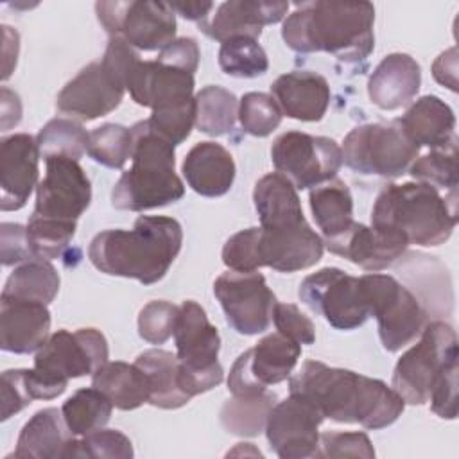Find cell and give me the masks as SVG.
Returning a JSON list of instances; mask_svg holds the SVG:
<instances>
[{"instance_id":"cell-1","label":"cell","mask_w":459,"mask_h":459,"mask_svg":"<svg viewBox=\"0 0 459 459\" xmlns=\"http://www.w3.org/2000/svg\"><path fill=\"white\" fill-rule=\"evenodd\" d=\"M289 391L312 402L325 418L369 430L393 425L405 409L403 398L385 382L319 360L303 362L290 377Z\"/></svg>"},{"instance_id":"cell-2","label":"cell","mask_w":459,"mask_h":459,"mask_svg":"<svg viewBox=\"0 0 459 459\" xmlns=\"http://www.w3.org/2000/svg\"><path fill=\"white\" fill-rule=\"evenodd\" d=\"M375 7L369 2L298 4L281 27V38L294 52H326L344 63L364 61L375 47Z\"/></svg>"},{"instance_id":"cell-3","label":"cell","mask_w":459,"mask_h":459,"mask_svg":"<svg viewBox=\"0 0 459 459\" xmlns=\"http://www.w3.org/2000/svg\"><path fill=\"white\" fill-rule=\"evenodd\" d=\"M181 244L183 230L176 219L140 215L133 230L97 233L90 242L88 258L104 274L152 285L169 273Z\"/></svg>"},{"instance_id":"cell-4","label":"cell","mask_w":459,"mask_h":459,"mask_svg":"<svg viewBox=\"0 0 459 459\" xmlns=\"http://www.w3.org/2000/svg\"><path fill=\"white\" fill-rule=\"evenodd\" d=\"M457 190L443 197L425 183L387 185L375 199L371 228L423 247L445 244L457 224Z\"/></svg>"},{"instance_id":"cell-5","label":"cell","mask_w":459,"mask_h":459,"mask_svg":"<svg viewBox=\"0 0 459 459\" xmlns=\"http://www.w3.org/2000/svg\"><path fill=\"white\" fill-rule=\"evenodd\" d=\"M131 169L115 183L111 204L118 210L143 212L176 203L185 194V185L174 170V145L151 131L145 120L131 127Z\"/></svg>"},{"instance_id":"cell-6","label":"cell","mask_w":459,"mask_h":459,"mask_svg":"<svg viewBox=\"0 0 459 459\" xmlns=\"http://www.w3.org/2000/svg\"><path fill=\"white\" fill-rule=\"evenodd\" d=\"M136 61L138 52L122 38L111 36L102 59L86 65L63 86L56 99L57 111L81 122L111 113L124 99L127 75Z\"/></svg>"},{"instance_id":"cell-7","label":"cell","mask_w":459,"mask_h":459,"mask_svg":"<svg viewBox=\"0 0 459 459\" xmlns=\"http://www.w3.org/2000/svg\"><path fill=\"white\" fill-rule=\"evenodd\" d=\"M106 362L108 342L99 330H57L36 351L34 368L25 369L29 393L32 400L57 398L68 380L93 375Z\"/></svg>"},{"instance_id":"cell-8","label":"cell","mask_w":459,"mask_h":459,"mask_svg":"<svg viewBox=\"0 0 459 459\" xmlns=\"http://www.w3.org/2000/svg\"><path fill=\"white\" fill-rule=\"evenodd\" d=\"M420 341L407 350L393 371V389L405 403L423 405L429 402L439 377L457 364V335L448 323H429Z\"/></svg>"},{"instance_id":"cell-9","label":"cell","mask_w":459,"mask_h":459,"mask_svg":"<svg viewBox=\"0 0 459 459\" xmlns=\"http://www.w3.org/2000/svg\"><path fill=\"white\" fill-rule=\"evenodd\" d=\"M176 355L181 364V385L194 398L219 385L224 378L222 366L217 360L221 335L208 321L204 308L188 299L179 307L176 328Z\"/></svg>"},{"instance_id":"cell-10","label":"cell","mask_w":459,"mask_h":459,"mask_svg":"<svg viewBox=\"0 0 459 459\" xmlns=\"http://www.w3.org/2000/svg\"><path fill=\"white\" fill-rule=\"evenodd\" d=\"M342 163L366 176L385 179L400 178L420 154V147L394 122L362 124L351 129L342 142Z\"/></svg>"},{"instance_id":"cell-11","label":"cell","mask_w":459,"mask_h":459,"mask_svg":"<svg viewBox=\"0 0 459 459\" xmlns=\"http://www.w3.org/2000/svg\"><path fill=\"white\" fill-rule=\"evenodd\" d=\"M360 281L384 350L394 353L412 342L427 321L418 298L389 274L371 273L360 276Z\"/></svg>"},{"instance_id":"cell-12","label":"cell","mask_w":459,"mask_h":459,"mask_svg":"<svg viewBox=\"0 0 459 459\" xmlns=\"http://www.w3.org/2000/svg\"><path fill=\"white\" fill-rule=\"evenodd\" d=\"M95 13L109 36H118L133 48L163 50L176 39V14L170 4L152 0L97 2Z\"/></svg>"},{"instance_id":"cell-13","label":"cell","mask_w":459,"mask_h":459,"mask_svg":"<svg viewBox=\"0 0 459 459\" xmlns=\"http://www.w3.org/2000/svg\"><path fill=\"white\" fill-rule=\"evenodd\" d=\"M271 160L276 172L287 178L296 190H307L337 176L342 165V151L328 136L287 131L273 142Z\"/></svg>"},{"instance_id":"cell-14","label":"cell","mask_w":459,"mask_h":459,"mask_svg":"<svg viewBox=\"0 0 459 459\" xmlns=\"http://www.w3.org/2000/svg\"><path fill=\"white\" fill-rule=\"evenodd\" d=\"M298 296L312 312L323 316L337 330H355L369 317L360 278L337 267H323L308 274L301 281Z\"/></svg>"},{"instance_id":"cell-15","label":"cell","mask_w":459,"mask_h":459,"mask_svg":"<svg viewBox=\"0 0 459 459\" xmlns=\"http://www.w3.org/2000/svg\"><path fill=\"white\" fill-rule=\"evenodd\" d=\"M301 357V344L283 333H269L233 362L228 389L235 396L260 394L267 385L287 380Z\"/></svg>"},{"instance_id":"cell-16","label":"cell","mask_w":459,"mask_h":459,"mask_svg":"<svg viewBox=\"0 0 459 459\" xmlns=\"http://www.w3.org/2000/svg\"><path fill=\"white\" fill-rule=\"evenodd\" d=\"M228 325L240 335H256L269 328L276 296L258 273H222L213 283Z\"/></svg>"},{"instance_id":"cell-17","label":"cell","mask_w":459,"mask_h":459,"mask_svg":"<svg viewBox=\"0 0 459 459\" xmlns=\"http://www.w3.org/2000/svg\"><path fill=\"white\" fill-rule=\"evenodd\" d=\"M91 201V185L79 161L66 156L45 160V178L36 186L34 217L77 222Z\"/></svg>"},{"instance_id":"cell-18","label":"cell","mask_w":459,"mask_h":459,"mask_svg":"<svg viewBox=\"0 0 459 459\" xmlns=\"http://www.w3.org/2000/svg\"><path fill=\"white\" fill-rule=\"evenodd\" d=\"M323 420L312 402L290 393L289 398L274 403L267 416L265 436L271 450L281 459L314 457Z\"/></svg>"},{"instance_id":"cell-19","label":"cell","mask_w":459,"mask_h":459,"mask_svg":"<svg viewBox=\"0 0 459 459\" xmlns=\"http://www.w3.org/2000/svg\"><path fill=\"white\" fill-rule=\"evenodd\" d=\"M138 106L154 109L176 108L194 100V74L154 61H136L126 84Z\"/></svg>"},{"instance_id":"cell-20","label":"cell","mask_w":459,"mask_h":459,"mask_svg":"<svg viewBox=\"0 0 459 459\" xmlns=\"http://www.w3.org/2000/svg\"><path fill=\"white\" fill-rule=\"evenodd\" d=\"M325 242L307 221L287 228H262L258 233L260 267L280 273H296L316 265L323 256Z\"/></svg>"},{"instance_id":"cell-21","label":"cell","mask_w":459,"mask_h":459,"mask_svg":"<svg viewBox=\"0 0 459 459\" xmlns=\"http://www.w3.org/2000/svg\"><path fill=\"white\" fill-rule=\"evenodd\" d=\"M39 149L34 136L16 133L0 143V208L13 212L25 206L38 186Z\"/></svg>"},{"instance_id":"cell-22","label":"cell","mask_w":459,"mask_h":459,"mask_svg":"<svg viewBox=\"0 0 459 459\" xmlns=\"http://www.w3.org/2000/svg\"><path fill=\"white\" fill-rule=\"evenodd\" d=\"M289 11L287 2L276 0H230L217 7L212 18L199 23V29L215 41L231 38L258 39L264 25L278 23Z\"/></svg>"},{"instance_id":"cell-23","label":"cell","mask_w":459,"mask_h":459,"mask_svg":"<svg viewBox=\"0 0 459 459\" xmlns=\"http://www.w3.org/2000/svg\"><path fill=\"white\" fill-rule=\"evenodd\" d=\"M50 312L45 303L4 298L0 299V348L25 355L38 351L50 337Z\"/></svg>"},{"instance_id":"cell-24","label":"cell","mask_w":459,"mask_h":459,"mask_svg":"<svg viewBox=\"0 0 459 459\" xmlns=\"http://www.w3.org/2000/svg\"><path fill=\"white\" fill-rule=\"evenodd\" d=\"M325 244L330 253L339 255L371 273L387 269L407 249L403 240L355 221L342 235L325 240Z\"/></svg>"},{"instance_id":"cell-25","label":"cell","mask_w":459,"mask_h":459,"mask_svg":"<svg viewBox=\"0 0 459 459\" xmlns=\"http://www.w3.org/2000/svg\"><path fill=\"white\" fill-rule=\"evenodd\" d=\"M271 97L281 115L301 122H319L330 104V86L316 72H289L271 84Z\"/></svg>"},{"instance_id":"cell-26","label":"cell","mask_w":459,"mask_h":459,"mask_svg":"<svg viewBox=\"0 0 459 459\" xmlns=\"http://www.w3.org/2000/svg\"><path fill=\"white\" fill-rule=\"evenodd\" d=\"M421 86V70L409 54L385 56L368 81L369 100L385 111L409 104Z\"/></svg>"},{"instance_id":"cell-27","label":"cell","mask_w":459,"mask_h":459,"mask_svg":"<svg viewBox=\"0 0 459 459\" xmlns=\"http://www.w3.org/2000/svg\"><path fill=\"white\" fill-rule=\"evenodd\" d=\"M181 172L195 194L221 197L235 181V161L221 143L199 142L186 152Z\"/></svg>"},{"instance_id":"cell-28","label":"cell","mask_w":459,"mask_h":459,"mask_svg":"<svg viewBox=\"0 0 459 459\" xmlns=\"http://www.w3.org/2000/svg\"><path fill=\"white\" fill-rule=\"evenodd\" d=\"M398 124L418 147L441 149L457 140L454 111L436 95H425L412 102Z\"/></svg>"},{"instance_id":"cell-29","label":"cell","mask_w":459,"mask_h":459,"mask_svg":"<svg viewBox=\"0 0 459 459\" xmlns=\"http://www.w3.org/2000/svg\"><path fill=\"white\" fill-rule=\"evenodd\" d=\"M75 436L68 430L63 412L56 407L38 411L22 429L13 457L18 459H57L66 457V450Z\"/></svg>"},{"instance_id":"cell-30","label":"cell","mask_w":459,"mask_h":459,"mask_svg":"<svg viewBox=\"0 0 459 459\" xmlns=\"http://www.w3.org/2000/svg\"><path fill=\"white\" fill-rule=\"evenodd\" d=\"M134 364L145 377L149 393L147 403L160 409H179L192 400L181 385V364L178 355L152 348L140 353Z\"/></svg>"},{"instance_id":"cell-31","label":"cell","mask_w":459,"mask_h":459,"mask_svg":"<svg viewBox=\"0 0 459 459\" xmlns=\"http://www.w3.org/2000/svg\"><path fill=\"white\" fill-rule=\"evenodd\" d=\"M253 201L262 228H287L305 221L298 190L278 172L265 174L256 181Z\"/></svg>"},{"instance_id":"cell-32","label":"cell","mask_w":459,"mask_h":459,"mask_svg":"<svg viewBox=\"0 0 459 459\" xmlns=\"http://www.w3.org/2000/svg\"><path fill=\"white\" fill-rule=\"evenodd\" d=\"M310 210L325 240L342 235L353 224V197L339 178L310 190Z\"/></svg>"},{"instance_id":"cell-33","label":"cell","mask_w":459,"mask_h":459,"mask_svg":"<svg viewBox=\"0 0 459 459\" xmlns=\"http://www.w3.org/2000/svg\"><path fill=\"white\" fill-rule=\"evenodd\" d=\"M91 385L102 391L120 411H133L149 402L145 377L136 364L108 360L93 373Z\"/></svg>"},{"instance_id":"cell-34","label":"cell","mask_w":459,"mask_h":459,"mask_svg":"<svg viewBox=\"0 0 459 459\" xmlns=\"http://www.w3.org/2000/svg\"><path fill=\"white\" fill-rule=\"evenodd\" d=\"M59 290V274L48 260H29L9 274L2 296L48 305Z\"/></svg>"},{"instance_id":"cell-35","label":"cell","mask_w":459,"mask_h":459,"mask_svg":"<svg viewBox=\"0 0 459 459\" xmlns=\"http://www.w3.org/2000/svg\"><path fill=\"white\" fill-rule=\"evenodd\" d=\"M63 420L68 430L77 436H86L109 421L113 412L111 400L97 387L77 389L61 407Z\"/></svg>"},{"instance_id":"cell-36","label":"cell","mask_w":459,"mask_h":459,"mask_svg":"<svg viewBox=\"0 0 459 459\" xmlns=\"http://www.w3.org/2000/svg\"><path fill=\"white\" fill-rule=\"evenodd\" d=\"M276 394L264 391L260 394H244L226 400L221 409L222 427L235 436H258L265 430L267 416L274 405Z\"/></svg>"},{"instance_id":"cell-37","label":"cell","mask_w":459,"mask_h":459,"mask_svg":"<svg viewBox=\"0 0 459 459\" xmlns=\"http://www.w3.org/2000/svg\"><path fill=\"white\" fill-rule=\"evenodd\" d=\"M238 117L237 97L221 86H204L195 95V127L208 136L230 133Z\"/></svg>"},{"instance_id":"cell-38","label":"cell","mask_w":459,"mask_h":459,"mask_svg":"<svg viewBox=\"0 0 459 459\" xmlns=\"http://www.w3.org/2000/svg\"><path fill=\"white\" fill-rule=\"evenodd\" d=\"M39 156H66L79 161L88 152L90 133L72 118H54L47 122L36 136Z\"/></svg>"},{"instance_id":"cell-39","label":"cell","mask_w":459,"mask_h":459,"mask_svg":"<svg viewBox=\"0 0 459 459\" xmlns=\"http://www.w3.org/2000/svg\"><path fill=\"white\" fill-rule=\"evenodd\" d=\"M219 66L226 75L238 79H253L264 75L269 68L265 50L258 39L253 38H231L219 48Z\"/></svg>"},{"instance_id":"cell-40","label":"cell","mask_w":459,"mask_h":459,"mask_svg":"<svg viewBox=\"0 0 459 459\" xmlns=\"http://www.w3.org/2000/svg\"><path fill=\"white\" fill-rule=\"evenodd\" d=\"M411 176L436 190H457V140L441 149H432L429 154L416 158L409 167Z\"/></svg>"},{"instance_id":"cell-41","label":"cell","mask_w":459,"mask_h":459,"mask_svg":"<svg viewBox=\"0 0 459 459\" xmlns=\"http://www.w3.org/2000/svg\"><path fill=\"white\" fill-rule=\"evenodd\" d=\"M131 129L120 124H102L90 133L88 156L108 169H122L131 158Z\"/></svg>"},{"instance_id":"cell-42","label":"cell","mask_w":459,"mask_h":459,"mask_svg":"<svg viewBox=\"0 0 459 459\" xmlns=\"http://www.w3.org/2000/svg\"><path fill=\"white\" fill-rule=\"evenodd\" d=\"M25 228L34 258L52 260L61 256L63 251L70 246L77 222H63L30 215Z\"/></svg>"},{"instance_id":"cell-43","label":"cell","mask_w":459,"mask_h":459,"mask_svg":"<svg viewBox=\"0 0 459 459\" xmlns=\"http://www.w3.org/2000/svg\"><path fill=\"white\" fill-rule=\"evenodd\" d=\"M68 457H91V459H129L133 457L131 439L115 429H99L82 436V439H72Z\"/></svg>"},{"instance_id":"cell-44","label":"cell","mask_w":459,"mask_h":459,"mask_svg":"<svg viewBox=\"0 0 459 459\" xmlns=\"http://www.w3.org/2000/svg\"><path fill=\"white\" fill-rule=\"evenodd\" d=\"M238 120L251 136H269L281 122V111L276 100L262 91H249L238 100Z\"/></svg>"},{"instance_id":"cell-45","label":"cell","mask_w":459,"mask_h":459,"mask_svg":"<svg viewBox=\"0 0 459 459\" xmlns=\"http://www.w3.org/2000/svg\"><path fill=\"white\" fill-rule=\"evenodd\" d=\"M145 124L151 131L170 142L174 147L183 143L190 136L192 126L195 124V97L192 102L183 106L154 109L151 117L145 118Z\"/></svg>"},{"instance_id":"cell-46","label":"cell","mask_w":459,"mask_h":459,"mask_svg":"<svg viewBox=\"0 0 459 459\" xmlns=\"http://www.w3.org/2000/svg\"><path fill=\"white\" fill-rule=\"evenodd\" d=\"M178 314L179 307L169 301H149L138 314L140 337L151 344H163L170 335H174Z\"/></svg>"},{"instance_id":"cell-47","label":"cell","mask_w":459,"mask_h":459,"mask_svg":"<svg viewBox=\"0 0 459 459\" xmlns=\"http://www.w3.org/2000/svg\"><path fill=\"white\" fill-rule=\"evenodd\" d=\"M258 233L260 228L253 226L231 235L226 240L222 247V262L230 271L253 273L260 269Z\"/></svg>"},{"instance_id":"cell-48","label":"cell","mask_w":459,"mask_h":459,"mask_svg":"<svg viewBox=\"0 0 459 459\" xmlns=\"http://www.w3.org/2000/svg\"><path fill=\"white\" fill-rule=\"evenodd\" d=\"M314 457H375L373 445L364 432H323Z\"/></svg>"},{"instance_id":"cell-49","label":"cell","mask_w":459,"mask_h":459,"mask_svg":"<svg viewBox=\"0 0 459 459\" xmlns=\"http://www.w3.org/2000/svg\"><path fill=\"white\" fill-rule=\"evenodd\" d=\"M276 330L298 344H314V323L294 303H276L273 312Z\"/></svg>"},{"instance_id":"cell-50","label":"cell","mask_w":459,"mask_h":459,"mask_svg":"<svg viewBox=\"0 0 459 459\" xmlns=\"http://www.w3.org/2000/svg\"><path fill=\"white\" fill-rule=\"evenodd\" d=\"M2 385V420L11 418L13 414L20 412L25 409L30 402L32 396L27 387L25 380V369H7L2 373L0 378Z\"/></svg>"},{"instance_id":"cell-51","label":"cell","mask_w":459,"mask_h":459,"mask_svg":"<svg viewBox=\"0 0 459 459\" xmlns=\"http://www.w3.org/2000/svg\"><path fill=\"white\" fill-rule=\"evenodd\" d=\"M457 371L459 366H450L437 380L430 393V409L446 420H454L457 416Z\"/></svg>"},{"instance_id":"cell-52","label":"cell","mask_w":459,"mask_h":459,"mask_svg":"<svg viewBox=\"0 0 459 459\" xmlns=\"http://www.w3.org/2000/svg\"><path fill=\"white\" fill-rule=\"evenodd\" d=\"M0 235H2V264L4 265H16L29 260H36L29 246L27 228H23L22 224L4 222Z\"/></svg>"},{"instance_id":"cell-53","label":"cell","mask_w":459,"mask_h":459,"mask_svg":"<svg viewBox=\"0 0 459 459\" xmlns=\"http://www.w3.org/2000/svg\"><path fill=\"white\" fill-rule=\"evenodd\" d=\"M199 47L194 38H178L158 54V61L194 74L199 66Z\"/></svg>"},{"instance_id":"cell-54","label":"cell","mask_w":459,"mask_h":459,"mask_svg":"<svg viewBox=\"0 0 459 459\" xmlns=\"http://www.w3.org/2000/svg\"><path fill=\"white\" fill-rule=\"evenodd\" d=\"M434 79L452 91H457V48L452 47L437 56L432 65Z\"/></svg>"},{"instance_id":"cell-55","label":"cell","mask_w":459,"mask_h":459,"mask_svg":"<svg viewBox=\"0 0 459 459\" xmlns=\"http://www.w3.org/2000/svg\"><path fill=\"white\" fill-rule=\"evenodd\" d=\"M2 129L7 131L11 126H16L22 120V102L20 97L9 88L2 86Z\"/></svg>"},{"instance_id":"cell-56","label":"cell","mask_w":459,"mask_h":459,"mask_svg":"<svg viewBox=\"0 0 459 459\" xmlns=\"http://www.w3.org/2000/svg\"><path fill=\"white\" fill-rule=\"evenodd\" d=\"M174 13H179L186 20L203 22L208 18V13L213 9L212 2H174L170 4Z\"/></svg>"}]
</instances>
